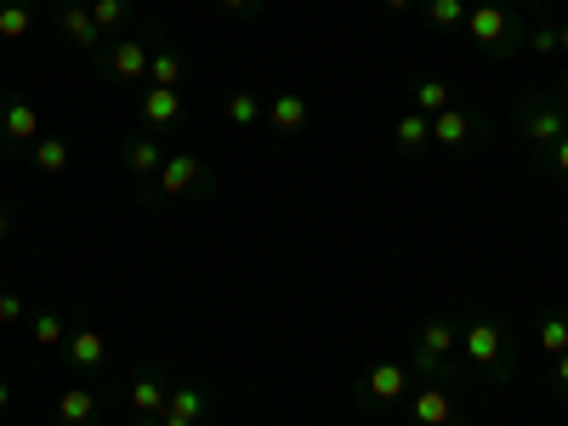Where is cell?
<instances>
[{
	"label": "cell",
	"instance_id": "836d02e7",
	"mask_svg": "<svg viewBox=\"0 0 568 426\" xmlns=\"http://www.w3.org/2000/svg\"><path fill=\"white\" fill-rule=\"evenodd\" d=\"M382 7H387L393 18H404V12H415V7H420V0H382Z\"/></svg>",
	"mask_w": 568,
	"mask_h": 426
},
{
	"label": "cell",
	"instance_id": "603a6c76",
	"mask_svg": "<svg viewBox=\"0 0 568 426\" xmlns=\"http://www.w3.org/2000/svg\"><path fill=\"white\" fill-rule=\"evenodd\" d=\"M409 98H415V114H444L449 103H455V91H449V80H438V74H420V80H409Z\"/></svg>",
	"mask_w": 568,
	"mask_h": 426
},
{
	"label": "cell",
	"instance_id": "74e56055",
	"mask_svg": "<svg viewBox=\"0 0 568 426\" xmlns=\"http://www.w3.org/2000/svg\"><path fill=\"white\" fill-rule=\"evenodd\" d=\"M131 426H160V415H131Z\"/></svg>",
	"mask_w": 568,
	"mask_h": 426
},
{
	"label": "cell",
	"instance_id": "277c9868",
	"mask_svg": "<svg viewBox=\"0 0 568 426\" xmlns=\"http://www.w3.org/2000/svg\"><path fill=\"white\" fill-rule=\"evenodd\" d=\"M409 393H415V369H409L404 358H375V364L358 369V382H353V398H358V409H369V415L404 409Z\"/></svg>",
	"mask_w": 568,
	"mask_h": 426
},
{
	"label": "cell",
	"instance_id": "1f68e13d",
	"mask_svg": "<svg viewBox=\"0 0 568 426\" xmlns=\"http://www.w3.org/2000/svg\"><path fill=\"white\" fill-rule=\"evenodd\" d=\"M540 165H546V171H551V176H562V182H568V136H562V142H557V149H551V154H546V160H540Z\"/></svg>",
	"mask_w": 568,
	"mask_h": 426
},
{
	"label": "cell",
	"instance_id": "4316f807",
	"mask_svg": "<svg viewBox=\"0 0 568 426\" xmlns=\"http://www.w3.org/2000/svg\"><path fill=\"white\" fill-rule=\"evenodd\" d=\"M420 18H426V29L449 34V29L466 23V0H420Z\"/></svg>",
	"mask_w": 568,
	"mask_h": 426
},
{
	"label": "cell",
	"instance_id": "b9f144b4",
	"mask_svg": "<svg viewBox=\"0 0 568 426\" xmlns=\"http://www.w3.org/2000/svg\"><path fill=\"white\" fill-rule=\"evenodd\" d=\"M69 7H91V0H69Z\"/></svg>",
	"mask_w": 568,
	"mask_h": 426
},
{
	"label": "cell",
	"instance_id": "8992f818",
	"mask_svg": "<svg viewBox=\"0 0 568 426\" xmlns=\"http://www.w3.org/2000/svg\"><path fill=\"white\" fill-rule=\"evenodd\" d=\"M149 58H154V29H131V34L103 40L98 74L109 85H136V80H149Z\"/></svg>",
	"mask_w": 568,
	"mask_h": 426
},
{
	"label": "cell",
	"instance_id": "ba28073f",
	"mask_svg": "<svg viewBox=\"0 0 568 426\" xmlns=\"http://www.w3.org/2000/svg\"><path fill=\"white\" fill-rule=\"evenodd\" d=\"M40 136H45L40 109L23 98V91H0V149H7L12 160H23Z\"/></svg>",
	"mask_w": 568,
	"mask_h": 426
},
{
	"label": "cell",
	"instance_id": "3957f363",
	"mask_svg": "<svg viewBox=\"0 0 568 426\" xmlns=\"http://www.w3.org/2000/svg\"><path fill=\"white\" fill-rule=\"evenodd\" d=\"M460 29H466L471 45H478L484 58H495V63H506V58L524 52V34H529V23L517 18V7H506V0H471Z\"/></svg>",
	"mask_w": 568,
	"mask_h": 426
},
{
	"label": "cell",
	"instance_id": "f1b7e54d",
	"mask_svg": "<svg viewBox=\"0 0 568 426\" xmlns=\"http://www.w3.org/2000/svg\"><path fill=\"white\" fill-rule=\"evenodd\" d=\"M524 52H535V58H562V52H557V23L529 29V34H524Z\"/></svg>",
	"mask_w": 568,
	"mask_h": 426
},
{
	"label": "cell",
	"instance_id": "ac0fdd59",
	"mask_svg": "<svg viewBox=\"0 0 568 426\" xmlns=\"http://www.w3.org/2000/svg\"><path fill=\"white\" fill-rule=\"evenodd\" d=\"M187 80V52L176 40H154V58H149V85H165V91H182Z\"/></svg>",
	"mask_w": 568,
	"mask_h": 426
},
{
	"label": "cell",
	"instance_id": "f35d334b",
	"mask_svg": "<svg viewBox=\"0 0 568 426\" xmlns=\"http://www.w3.org/2000/svg\"><path fill=\"white\" fill-rule=\"evenodd\" d=\"M160 426H194V420H182V415H160Z\"/></svg>",
	"mask_w": 568,
	"mask_h": 426
},
{
	"label": "cell",
	"instance_id": "d4e9b609",
	"mask_svg": "<svg viewBox=\"0 0 568 426\" xmlns=\"http://www.w3.org/2000/svg\"><path fill=\"white\" fill-rule=\"evenodd\" d=\"M34 34V7L29 0H0V40H29Z\"/></svg>",
	"mask_w": 568,
	"mask_h": 426
},
{
	"label": "cell",
	"instance_id": "9c48e42d",
	"mask_svg": "<svg viewBox=\"0 0 568 426\" xmlns=\"http://www.w3.org/2000/svg\"><path fill=\"white\" fill-rule=\"evenodd\" d=\"M484 136H489V120H484L478 109L449 103L444 114H433V149H438V154H466V149H478Z\"/></svg>",
	"mask_w": 568,
	"mask_h": 426
},
{
	"label": "cell",
	"instance_id": "8fae6325",
	"mask_svg": "<svg viewBox=\"0 0 568 426\" xmlns=\"http://www.w3.org/2000/svg\"><path fill=\"white\" fill-rule=\"evenodd\" d=\"M63 358H69V369L74 375H103L109 369V336L91 318H80V324H69V342H63Z\"/></svg>",
	"mask_w": 568,
	"mask_h": 426
},
{
	"label": "cell",
	"instance_id": "8d00e7d4",
	"mask_svg": "<svg viewBox=\"0 0 568 426\" xmlns=\"http://www.w3.org/2000/svg\"><path fill=\"white\" fill-rule=\"evenodd\" d=\"M557 52L568 58V23H557Z\"/></svg>",
	"mask_w": 568,
	"mask_h": 426
},
{
	"label": "cell",
	"instance_id": "cb8c5ba5",
	"mask_svg": "<svg viewBox=\"0 0 568 426\" xmlns=\"http://www.w3.org/2000/svg\"><path fill=\"white\" fill-rule=\"evenodd\" d=\"M23 160H29L40 176H63V171H69V142H63L58 131H45V136L34 142V149H29Z\"/></svg>",
	"mask_w": 568,
	"mask_h": 426
},
{
	"label": "cell",
	"instance_id": "52a82bcc",
	"mask_svg": "<svg viewBox=\"0 0 568 426\" xmlns=\"http://www.w3.org/2000/svg\"><path fill=\"white\" fill-rule=\"evenodd\" d=\"M517 125H524V136H529V149L546 160L557 142L568 136V109H562V98L557 91H529L524 103H517Z\"/></svg>",
	"mask_w": 568,
	"mask_h": 426
},
{
	"label": "cell",
	"instance_id": "e575fe53",
	"mask_svg": "<svg viewBox=\"0 0 568 426\" xmlns=\"http://www.w3.org/2000/svg\"><path fill=\"white\" fill-rule=\"evenodd\" d=\"M12 409V382H7V369H0V415Z\"/></svg>",
	"mask_w": 568,
	"mask_h": 426
},
{
	"label": "cell",
	"instance_id": "60d3db41",
	"mask_svg": "<svg viewBox=\"0 0 568 426\" xmlns=\"http://www.w3.org/2000/svg\"><path fill=\"white\" fill-rule=\"evenodd\" d=\"M506 7H535V0H506Z\"/></svg>",
	"mask_w": 568,
	"mask_h": 426
},
{
	"label": "cell",
	"instance_id": "4dcf8cb0",
	"mask_svg": "<svg viewBox=\"0 0 568 426\" xmlns=\"http://www.w3.org/2000/svg\"><path fill=\"white\" fill-rule=\"evenodd\" d=\"M216 7H222L227 18H262V12H267V0H216Z\"/></svg>",
	"mask_w": 568,
	"mask_h": 426
},
{
	"label": "cell",
	"instance_id": "ffe728a7",
	"mask_svg": "<svg viewBox=\"0 0 568 426\" xmlns=\"http://www.w3.org/2000/svg\"><path fill=\"white\" fill-rule=\"evenodd\" d=\"M29 342H34L40 353H63V342H69V318H63L58 307H34V313H29Z\"/></svg>",
	"mask_w": 568,
	"mask_h": 426
},
{
	"label": "cell",
	"instance_id": "5bb4252c",
	"mask_svg": "<svg viewBox=\"0 0 568 426\" xmlns=\"http://www.w3.org/2000/svg\"><path fill=\"white\" fill-rule=\"evenodd\" d=\"M262 125H267L273 136H302V131L313 125V103L302 98V91H273Z\"/></svg>",
	"mask_w": 568,
	"mask_h": 426
},
{
	"label": "cell",
	"instance_id": "484cf974",
	"mask_svg": "<svg viewBox=\"0 0 568 426\" xmlns=\"http://www.w3.org/2000/svg\"><path fill=\"white\" fill-rule=\"evenodd\" d=\"M262 114H267V98H262L256 85H240V91L227 98V120H233V125H262Z\"/></svg>",
	"mask_w": 568,
	"mask_h": 426
},
{
	"label": "cell",
	"instance_id": "30bf717a",
	"mask_svg": "<svg viewBox=\"0 0 568 426\" xmlns=\"http://www.w3.org/2000/svg\"><path fill=\"white\" fill-rule=\"evenodd\" d=\"M409 426H455L460 420V398L455 382H415V393L404 398Z\"/></svg>",
	"mask_w": 568,
	"mask_h": 426
},
{
	"label": "cell",
	"instance_id": "e0dca14e",
	"mask_svg": "<svg viewBox=\"0 0 568 426\" xmlns=\"http://www.w3.org/2000/svg\"><path fill=\"white\" fill-rule=\"evenodd\" d=\"M58 34L69 40V45H80V52H103V29L91 23V7H58Z\"/></svg>",
	"mask_w": 568,
	"mask_h": 426
},
{
	"label": "cell",
	"instance_id": "44dd1931",
	"mask_svg": "<svg viewBox=\"0 0 568 426\" xmlns=\"http://www.w3.org/2000/svg\"><path fill=\"white\" fill-rule=\"evenodd\" d=\"M393 149H398V154H409V160H415V154H426V149H433V120L415 114V109H409V114H398V120H393Z\"/></svg>",
	"mask_w": 568,
	"mask_h": 426
},
{
	"label": "cell",
	"instance_id": "d6a6232c",
	"mask_svg": "<svg viewBox=\"0 0 568 426\" xmlns=\"http://www.w3.org/2000/svg\"><path fill=\"white\" fill-rule=\"evenodd\" d=\"M551 387H557V398H568V353L551 358Z\"/></svg>",
	"mask_w": 568,
	"mask_h": 426
},
{
	"label": "cell",
	"instance_id": "7c38bea8",
	"mask_svg": "<svg viewBox=\"0 0 568 426\" xmlns=\"http://www.w3.org/2000/svg\"><path fill=\"white\" fill-rule=\"evenodd\" d=\"M136 120H142V131L165 136V131H176L187 120V98H182V91H165V85H149L136 98Z\"/></svg>",
	"mask_w": 568,
	"mask_h": 426
},
{
	"label": "cell",
	"instance_id": "4fadbf2b",
	"mask_svg": "<svg viewBox=\"0 0 568 426\" xmlns=\"http://www.w3.org/2000/svg\"><path fill=\"white\" fill-rule=\"evenodd\" d=\"M125 404H131V415H165V404H171L165 364H136L125 382Z\"/></svg>",
	"mask_w": 568,
	"mask_h": 426
},
{
	"label": "cell",
	"instance_id": "d6986e66",
	"mask_svg": "<svg viewBox=\"0 0 568 426\" xmlns=\"http://www.w3.org/2000/svg\"><path fill=\"white\" fill-rule=\"evenodd\" d=\"M91 23L103 29V40L131 34L142 23V0H91Z\"/></svg>",
	"mask_w": 568,
	"mask_h": 426
},
{
	"label": "cell",
	"instance_id": "d590c367",
	"mask_svg": "<svg viewBox=\"0 0 568 426\" xmlns=\"http://www.w3.org/2000/svg\"><path fill=\"white\" fill-rule=\"evenodd\" d=\"M0 245H12V216L0 211Z\"/></svg>",
	"mask_w": 568,
	"mask_h": 426
},
{
	"label": "cell",
	"instance_id": "7402d4cb",
	"mask_svg": "<svg viewBox=\"0 0 568 426\" xmlns=\"http://www.w3.org/2000/svg\"><path fill=\"white\" fill-rule=\"evenodd\" d=\"M165 415H182V420H211L216 415V393L211 387H194V382H187V387H171V404H165Z\"/></svg>",
	"mask_w": 568,
	"mask_h": 426
},
{
	"label": "cell",
	"instance_id": "7a4b0ae2",
	"mask_svg": "<svg viewBox=\"0 0 568 426\" xmlns=\"http://www.w3.org/2000/svg\"><path fill=\"white\" fill-rule=\"evenodd\" d=\"M455 353H460V313L449 307L426 313L415 329V353H409L415 382H455Z\"/></svg>",
	"mask_w": 568,
	"mask_h": 426
},
{
	"label": "cell",
	"instance_id": "9a60e30c",
	"mask_svg": "<svg viewBox=\"0 0 568 426\" xmlns=\"http://www.w3.org/2000/svg\"><path fill=\"white\" fill-rule=\"evenodd\" d=\"M120 165H125L136 182H154V176H160V165H165L160 136H154V131H131V136L120 142Z\"/></svg>",
	"mask_w": 568,
	"mask_h": 426
},
{
	"label": "cell",
	"instance_id": "f546056e",
	"mask_svg": "<svg viewBox=\"0 0 568 426\" xmlns=\"http://www.w3.org/2000/svg\"><path fill=\"white\" fill-rule=\"evenodd\" d=\"M23 318H29V302H23L18 291H0V324L12 329V324H23Z\"/></svg>",
	"mask_w": 568,
	"mask_h": 426
},
{
	"label": "cell",
	"instance_id": "5b68a950",
	"mask_svg": "<svg viewBox=\"0 0 568 426\" xmlns=\"http://www.w3.org/2000/svg\"><path fill=\"white\" fill-rule=\"evenodd\" d=\"M216 194V176L200 154H165L160 176L154 182H142V200H154V205H176V200H205Z\"/></svg>",
	"mask_w": 568,
	"mask_h": 426
},
{
	"label": "cell",
	"instance_id": "2e32d148",
	"mask_svg": "<svg viewBox=\"0 0 568 426\" xmlns=\"http://www.w3.org/2000/svg\"><path fill=\"white\" fill-rule=\"evenodd\" d=\"M98 415H103V393L98 387L74 382V387L58 393V426H98Z\"/></svg>",
	"mask_w": 568,
	"mask_h": 426
},
{
	"label": "cell",
	"instance_id": "ab89813d",
	"mask_svg": "<svg viewBox=\"0 0 568 426\" xmlns=\"http://www.w3.org/2000/svg\"><path fill=\"white\" fill-rule=\"evenodd\" d=\"M557 98L568 103V69H562V80H557Z\"/></svg>",
	"mask_w": 568,
	"mask_h": 426
},
{
	"label": "cell",
	"instance_id": "6da1fadb",
	"mask_svg": "<svg viewBox=\"0 0 568 426\" xmlns=\"http://www.w3.org/2000/svg\"><path fill=\"white\" fill-rule=\"evenodd\" d=\"M460 353L466 364L484 375L489 387H511V375H517V342H511V329L495 307H471L460 318Z\"/></svg>",
	"mask_w": 568,
	"mask_h": 426
},
{
	"label": "cell",
	"instance_id": "83f0119b",
	"mask_svg": "<svg viewBox=\"0 0 568 426\" xmlns=\"http://www.w3.org/2000/svg\"><path fill=\"white\" fill-rule=\"evenodd\" d=\"M535 347L540 353H568V313H540V324H535Z\"/></svg>",
	"mask_w": 568,
	"mask_h": 426
}]
</instances>
